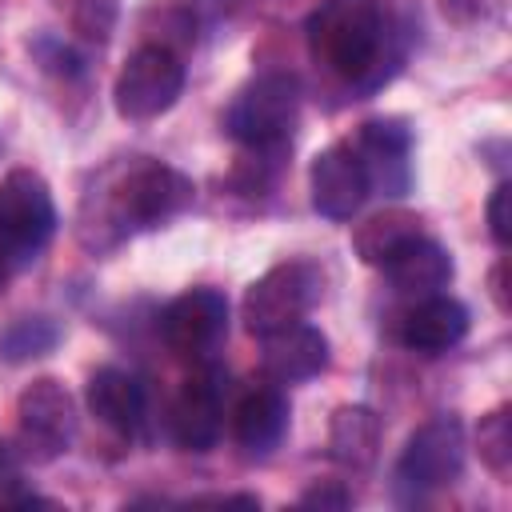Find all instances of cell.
<instances>
[{"instance_id": "obj_5", "label": "cell", "mask_w": 512, "mask_h": 512, "mask_svg": "<svg viewBox=\"0 0 512 512\" xmlns=\"http://www.w3.org/2000/svg\"><path fill=\"white\" fill-rule=\"evenodd\" d=\"M316 268L304 260H288L268 268L244 296V324L252 336H268L284 324H296L308 316L316 300Z\"/></svg>"}, {"instance_id": "obj_13", "label": "cell", "mask_w": 512, "mask_h": 512, "mask_svg": "<svg viewBox=\"0 0 512 512\" xmlns=\"http://www.w3.org/2000/svg\"><path fill=\"white\" fill-rule=\"evenodd\" d=\"M264 340V372L276 380V384H300V380H312L316 372H324L328 364V340L320 328L296 320V324H284Z\"/></svg>"}, {"instance_id": "obj_7", "label": "cell", "mask_w": 512, "mask_h": 512, "mask_svg": "<svg viewBox=\"0 0 512 512\" xmlns=\"http://www.w3.org/2000/svg\"><path fill=\"white\" fill-rule=\"evenodd\" d=\"M196 188L184 172L160 164V160H148V164H136L120 188H116V216L132 228H160L168 220H176L188 204H192Z\"/></svg>"}, {"instance_id": "obj_15", "label": "cell", "mask_w": 512, "mask_h": 512, "mask_svg": "<svg viewBox=\"0 0 512 512\" xmlns=\"http://www.w3.org/2000/svg\"><path fill=\"white\" fill-rule=\"evenodd\" d=\"M380 268H384L388 284H392L400 296H416V300L440 292V288L452 280V260H448V252H444L436 240H428L424 232L412 236L408 244H400Z\"/></svg>"}, {"instance_id": "obj_1", "label": "cell", "mask_w": 512, "mask_h": 512, "mask_svg": "<svg viewBox=\"0 0 512 512\" xmlns=\"http://www.w3.org/2000/svg\"><path fill=\"white\" fill-rule=\"evenodd\" d=\"M308 44L336 76L364 80L384 52L380 0H324L308 20Z\"/></svg>"}, {"instance_id": "obj_17", "label": "cell", "mask_w": 512, "mask_h": 512, "mask_svg": "<svg viewBox=\"0 0 512 512\" xmlns=\"http://www.w3.org/2000/svg\"><path fill=\"white\" fill-rule=\"evenodd\" d=\"M284 428H288V400L280 388H252L232 412L236 440L256 456L272 452L284 440Z\"/></svg>"}, {"instance_id": "obj_4", "label": "cell", "mask_w": 512, "mask_h": 512, "mask_svg": "<svg viewBox=\"0 0 512 512\" xmlns=\"http://www.w3.org/2000/svg\"><path fill=\"white\" fill-rule=\"evenodd\" d=\"M460 472H464V428L452 416H436L420 424L396 460V484L408 488L412 496L448 488L460 480Z\"/></svg>"}, {"instance_id": "obj_8", "label": "cell", "mask_w": 512, "mask_h": 512, "mask_svg": "<svg viewBox=\"0 0 512 512\" xmlns=\"http://www.w3.org/2000/svg\"><path fill=\"white\" fill-rule=\"evenodd\" d=\"M16 424H20V440L28 452H36L40 460L64 452L72 444L76 432V404L68 396V388L52 376L32 380L20 400H16Z\"/></svg>"}, {"instance_id": "obj_11", "label": "cell", "mask_w": 512, "mask_h": 512, "mask_svg": "<svg viewBox=\"0 0 512 512\" xmlns=\"http://www.w3.org/2000/svg\"><path fill=\"white\" fill-rule=\"evenodd\" d=\"M464 332H468V308H464L460 300H452V296H440V292L420 296V300L400 316V324H396V340H400L404 348L428 352V356H436V352L460 344Z\"/></svg>"}, {"instance_id": "obj_10", "label": "cell", "mask_w": 512, "mask_h": 512, "mask_svg": "<svg viewBox=\"0 0 512 512\" xmlns=\"http://www.w3.org/2000/svg\"><path fill=\"white\" fill-rule=\"evenodd\" d=\"M308 184H312V208L328 220H352L372 192L368 172L352 144H328L324 152H316Z\"/></svg>"}, {"instance_id": "obj_24", "label": "cell", "mask_w": 512, "mask_h": 512, "mask_svg": "<svg viewBox=\"0 0 512 512\" xmlns=\"http://www.w3.org/2000/svg\"><path fill=\"white\" fill-rule=\"evenodd\" d=\"M300 504H320V508H344L348 504V492L336 488V484H316L300 496Z\"/></svg>"}, {"instance_id": "obj_18", "label": "cell", "mask_w": 512, "mask_h": 512, "mask_svg": "<svg viewBox=\"0 0 512 512\" xmlns=\"http://www.w3.org/2000/svg\"><path fill=\"white\" fill-rule=\"evenodd\" d=\"M380 448V420L372 408H340L328 428V452L348 468H368Z\"/></svg>"}, {"instance_id": "obj_20", "label": "cell", "mask_w": 512, "mask_h": 512, "mask_svg": "<svg viewBox=\"0 0 512 512\" xmlns=\"http://www.w3.org/2000/svg\"><path fill=\"white\" fill-rule=\"evenodd\" d=\"M476 444H480V460L496 476H508V468H512V420H508V408H496V412H488L480 420Z\"/></svg>"}, {"instance_id": "obj_26", "label": "cell", "mask_w": 512, "mask_h": 512, "mask_svg": "<svg viewBox=\"0 0 512 512\" xmlns=\"http://www.w3.org/2000/svg\"><path fill=\"white\" fill-rule=\"evenodd\" d=\"M492 296H496L500 312H508V296H504V264H496V272H492Z\"/></svg>"}, {"instance_id": "obj_21", "label": "cell", "mask_w": 512, "mask_h": 512, "mask_svg": "<svg viewBox=\"0 0 512 512\" xmlns=\"http://www.w3.org/2000/svg\"><path fill=\"white\" fill-rule=\"evenodd\" d=\"M116 16L120 0H68V24L88 44H104L116 28Z\"/></svg>"}, {"instance_id": "obj_14", "label": "cell", "mask_w": 512, "mask_h": 512, "mask_svg": "<svg viewBox=\"0 0 512 512\" xmlns=\"http://www.w3.org/2000/svg\"><path fill=\"white\" fill-rule=\"evenodd\" d=\"M352 148L368 172V184H384V192H392V196H400L408 188L412 132L404 128V120H368Z\"/></svg>"}, {"instance_id": "obj_9", "label": "cell", "mask_w": 512, "mask_h": 512, "mask_svg": "<svg viewBox=\"0 0 512 512\" xmlns=\"http://www.w3.org/2000/svg\"><path fill=\"white\" fill-rule=\"evenodd\" d=\"M224 328H228V300L216 288H188L160 316L164 344L176 356H192V360L204 356L224 336Z\"/></svg>"}, {"instance_id": "obj_3", "label": "cell", "mask_w": 512, "mask_h": 512, "mask_svg": "<svg viewBox=\"0 0 512 512\" xmlns=\"http://www.w3.org/2000/svg\"><path fill=\"white\" fill-rule=\"evenodd\" d=\"M184 92V64L168 44H140L116 76V112L124 120H156Z\"/></svg>"}, {"instance_id": "obj_27", "label": "cell", "mask_w": 512, "mask_h": 512, "mask_svg": "<svg viewBox=\"0 0 512 512\" xmlns=\"http://www.w3.org/2000/svg\"><path fill=\"white\" fill-rule=\"evenodd\" d=\"M12 256H16V252H12V248H8V240L0 236V288H4V284H8V276H12Z\"/></svg>"}, {"instance_id": "obj_2", "label": "cell", "mask_w": 512, "mask_h": 512, "mask_svg": "<svg viewBox=\"0 0 512 512\" xmlns=\"http://www.w3.org/2000/svg\"><path fill=\"white\" fill-rule=\"evenodd\" d=\"M296 112H300V84L288 72H264L236 92L224 128L236 144L252 152H276L296 128Z\"/></svg>"}, {"instance_id": "obj_19", "label": "cell", "mask_w": 512, "mask_h": 512, "mask_svg": "<svg viewBox=\"0 0 512 512\" xmlns=\"http://www.w3.org/2000/svg\"><path fill=\"white\" fill-rule=\"evenodd\" d=\"M420 216L416 212H404V208H384L376 216H368L356 232H352V244L360 252L364 264H384L400 244H408L412 236H420Z\"/></svg>"}, {"instance_id": "obj_23", "label": "cell", "mask_w": 512, "mask_h": 512, "mask_svg": "<svg viewBox=\"0 0 512 512\" xmlns=\"http://www.w3.org/2000/svg\"><path fill=\"white\" fill-rule=\"evenodd\" d=\"M508 204H512V188L500 184V188L492 192V200H488V232H492V240H496L500 248H508V240H512V216H508Z\"/></svg>"}, {"instance_id": "obj_22", "label": "cell", "mask_w": 512, "mask_h": 512, "mask_svg": "<svg viewBox=\"0 0 512 512\" xmlns=\"http://www.w3.org/2000/svg\"><path fill=\"white\" fill-rule=\"evenodd\" d=\"M56 344V328L48 320H20L16 328H8V336L0 340V356L8 360H28V356H40Z\"/></svg>"}, {"instance_id": "obj_25", "label": "cell", "mask_w": 512, "mask_h": 512, "mask_svg": "<svg viewBox=\"0 0 512 512\" xmlns=\"http://www.w3.org/2000/svg\"><path fill=\"white\" fill-rule=\"evenodd\" d=\"M16 480H20V460H16V452L8 444H0V504L8 500V488Z\"/></svg>"}, {"instance_id": "obj_16", "label": "cell", "mask_w": 512, "mask_h": 512, "mask_svg": "<svg viewBox=\"0 0 512 512\" xmlns=\"http://www.w3.org/2000/svg\"><path fill=\"white\" fill-rule=\"evenodd\" d=\"M88 408L112 432L132 436L140 428V420H144V388L124 368H100L88 380Z\"/></svg>"}, {"instance_id": "obj_6", "label": "cell", "mask_w": 512, "mask_h": 512, "mask_svg": "<svg viewBox=\"0 0 512 512\" xmlns=\"http://www.w3.org/2000/svg\"><path fill=\"white\" fill-rule=\"evenodd\" d=\"M56 232V204L40 172L12 168L0 180V236L16 256L40 252Z\"/></svg>"}, {"instance_id": "obj_12", "label": "cell", "mask_w": 512, "mask_h": 512, "mask_svg": "<svg viewBox=\"0 0 512 512\" xmlns=\"http://www.w3.org/2000/svg\"><path fill=\"white\" fill-rule=\"evenodd\" d=\"M172 436L188 452H208L220 440V384L216 372H196L172 400Z\"/></svg>"}]
</instances>
